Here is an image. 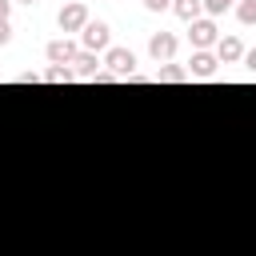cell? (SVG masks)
<instances>
[{"label": "cell", "mask_w": 256, "mask_h": 256, "mask_svg": "<svg viewBox=\"0 0 256 256\" xmlns=\"http://www.w3.org/2000/svg\"><path fill=\"white\" fill-rule=\"evenodd\" d=\"M108 40H112V28L104 20H88L84 32H80V52H108Z\"/></svg>", "instance_id": "1"}, {"label": "cell", "mask_w": 256, "mask_h": 256, "mask_svg": "<svg viewBox=\"0 0 256 256\" xmlns=\"http://www.w3.org/2000/svg\"><path fill=\"white\" fill-rule=\"evenodd\" d=\"M188 40H192V48H196V52H208V48L220 40V28H216L212 20H204V16H200V20H192V24H188Z\"/></svg>", "instance_id": "2"}, {"label": "cell", "mask_w": 256, "mask_h": 256, "mask_svg": "<svg viewBox=\"0 0 256 256\" xmlns=\"http://www.w3.org/2000/svg\"><path fill=\"white\" fill-rule=\"evenodd\" d=\"M104 64H108V72H112L116 80H128V76L136 72V56H132L128 48H108V52H104Z\"/></svg>", "instance_id": "3"}, {"label": "cell", "mask_w": 256, "mask_h": 256, "mask_svg": "<svg viewBox=\"0 0 256 256\" xmlns=\"http://www.w3.org/2000/svg\"><path fill=\"white\" fill-rule=\"evenodd\" d=\"M56 20H60V32H84V24H88L92 16H88V8H84L80 0H72V4H64V8H60V16H56Z\"/></svg>", "instance_id": "4"}, {"label": "cell", "mask_w": 256, "mask_h": 256, "mask_svg": "<svg viewBox=\"0 0 256 256\" xmlns=\"http://www.w3.org/2000/svg\"><path fill=\"white\" fill-rule=\"evenodd\" d=\"M216 68H220V60L212 56V52H192V60H188V76H196V80H212L216 76Z\"/></svg>", "instance_id": "5"}, {"label": "cell", "mask_w": 256, "mask_h": 256, "mask_svg": "<svg viewBox=\"0 0 256 256\" xmlns=\"http://www.w3.org/2000/svg\"><path fill=\"white\" fill-rule=\"evenodd\" d=\"M44 56H48V64H72V60L80 56V48H76L68 36H60V40H52V44L44 48Z\"/></svg>", "instance_id": "6"}, {"label": "cell", "mask_w": 256, "mask_h": 256, "mask_svg": "<svg viewBox=\"0 0 256 256\" xmlns=\"http://www.w3.org/2000/svg\"><path fill=\"white\" fill-rule=\"evenodd\" d=\"M148 56H152V60H172V56H176V36H172V32H152Z\"/></svg>", "instance_id": "7"}, {"label": "cell", "mask_w": 256, "mask_h": 256, "mask_svg": "<svg viewBox=\"0 0 256 256\" xmlns=\"http://www.w3.org/2000/svg\"><path fill=\"white\" fill-rule=\"evenodd\" d=\"M216 60H220V64H236V60H244V44H240V36H220V40H216Z\"/></svg>", "instance_id": "8"}, {"label": "cell", "mask_w": 256, "mask_h": 256, "mask_svg": "<svg viewBox=\"0 0 256 256\" xmlns=\"http://www.w3.org/2000/svg\"><path fill=\"white\" fill-rule=\"evenodd\" d=\"M100 76V64H96V52H80L72 60V80H96Z\"/></svg>", "instance_id": "9"}, {"label": "cell", "mask_w": 256, "mask_h": 256, "mask_svg": "<svg viewBox=\"0 0 256 256\" xmlns=\"http://www.w3.org/2000/svg\"><path fill=\"white\" fill-rule=\"evenodd\" d=\"M172 12H176L184 24H192V20H200L204 4H200V0H172Z\"/></svg>", "instance_id": "10"}, {"label": "cell", "mask_w": 256, "mask_h": 256, "mask_svg": "<svg viewBox=\"0 0 256 256\" xmlns=\"http://www.w3.org/2000/svg\"><path fill=\"white\" fill-rule=\"evenodd\" d=\"M156 80H164V84H184V80H188V72H184L180 64H164V68L156 72Z\"/></svg>", "instance_id": "11"}, {"label": "cell", "mask_w": 256, "mask_h": 256, "mask_svg": "<svg viewBox=\"0 0 256 256\" xmlns=\"http://www.w3.org/2000/svg\"><path fill=\"white\" fill-rule=\"evenodd\" d=\"M44 80H48V84H68V80H72V68H68V64H52V68L44 72Z\"/></svg>", "instance_id": "12"}, {"label": "cell", "mask_w": 256, "mask_h": 256, "mask_svg": "<svg viewBox=\"0 0 256 256\" xmlns=\"http://www.w3.org/2000/svg\"><path fill=\"white\" fill-rule=\"evenodd\" d=\"M236 16L240 24H256V0H236Z\"/></svg>", "instance_id": "13"}, {"label": "cell", "mask_w": 256, "mask_h": 256, "mask_svg": "<svg viewBox=\"0 0 256 256\" xmlns=\"http://www.w3.org/2000/svg\"><path fill=\"white\" fill-rule=\"evenodd\" d=\"M200 4H204V12H208V16H220V12H228L236 0H200Z\"/></svg>", "instance_id": "14"}, {"label": "cell", "mask_w": 256, "mask_h": 256, "mask_svg": "<svg viewBox=\"0 0 256 256\" xmlns=\"http://www.w3.org/2000/svg\"><path fill=\"white\" fill-rule=\"evenodd\" d=\"M168 4H172V0H144V8H148V12H164Z\"/></svg>", "instance_id": "15"}, {"label": "cell", "mask_w": 256, "mask_h": 256, "mask_svg": "<svg viewBox=\"0 0 256 256\" xmlns=\"http://www.w3.org/2000/svg\"><path fill=\"white\" fill-rule=\"evenodd\" d=\"M8 40H12V24H8V20H0V44H8Z\"/></svg>", "instance_id": "16"}, {"label": "cell", "mask_w": 256, "mask_h": 256, "mask_svg": "<svg viewBox=\"0 0 256 256\" xmlns=\"http://www.w3.org/2000/svg\"><path fill=\"white\" fill-rule=\"evenodd\" d=\"M244 64H248V68L256 72V48H248V52H244Z\"/></svg>", "instance_id": "17"}, {"label": "cell", "mask_w": 256, "mask_h": 256, "mask_svg": "<svg viewBox=\"0 0 256 256\" xmlns=\"http://www.w3.org/2000/svg\"><path fill=\"white\" fill-rule=\"evenodd\" d=\"M8 12H12V0H0V20H8Z\"/></svg>", "instance_id": "18"}, {"label": "cell", "mask_w": 256, "mask_h": 256, "mask_svg": "<svg viewBox=\"0 0 256 256\" xmlns=\"http://www.w3.org/2000/svg\"><path fill=\"white\" fill-rule=\"evenodd\" d=\"M20 4H36V0H20Z\"/></svg>", "instance_id": "19"}]
</instances>
